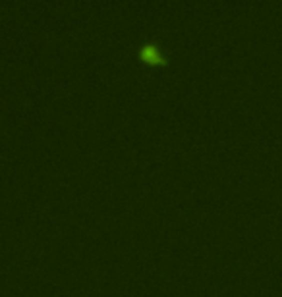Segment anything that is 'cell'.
Segmentation results:
<instances>
[{
    "instance_id": "obj_1",
    "label": "cell",
    "mask_w": 282,
    "mask_h": 297,
    "mask_svg": "<svg viewBox=\"0 0 282 297\" xmlns=\"http://www.w3.org/2000/svg\"><path fill=\"white\" fill-rule=\"evenodd\" d=\"M139 58L145 60V62H151V64H157V66H166L168 64L166 54L155 41H147V43H143L139 46Z\"/></svg>"
}]
</instances>
